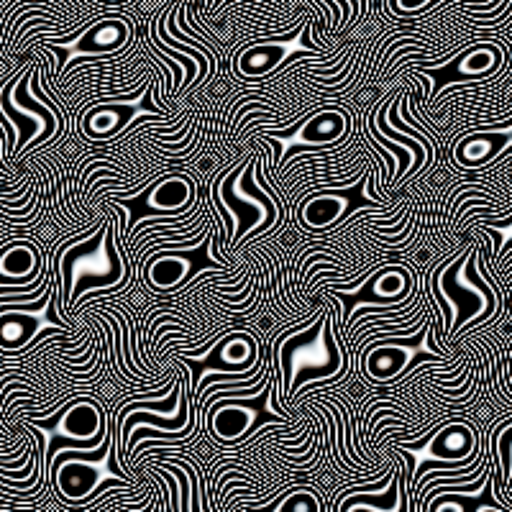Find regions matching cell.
Returning <instances> with one entry per match:
<instances>
[{"instance_id":"obj_7","label":"cell","mask_w":512,"mask_h":512,"mask_svg":"<svg viewBox=\"0 0 512 512\" xmlns=\"http://www.w3.org/2000/svg\"><path fill=\"white\" fill-rule=\"evenodd\" d=\"M428 6H433V0H392L395 13H418Z\"/></svg>"},{"instance_id":"obj_4","label":"cell","mask_w":512,"mask_h":512,"mask_svg":"<svg viewBox=\"0 0 512 512\" xmlns=\"http://www.w3.org/2000/svg\"><path fill=\"white\" fill-rule=\"evenodd\" d=\"M408 359V349H402V346H377V349L369 351L367 361H364L367 364V374H364V384L361 387H379L382 382L400 374L402 367L408 364Z\"/></svg>"},{"instance_id":"obj_5","label":"cell","mask_w":512,"mask_h":512,"mask_svg":"<svg viewBox=\"0 0 512 512\" xmlns=\"http://www.w3.org/2000/svg\"><path fill=\"white\" fill-rule=\"evenodd\" d=\"M39 333V318L26 310L0 315V351H18Z\"/></svg>"},{"instance_id":"obj_8","label":"cell","mask_w":512,"mask_h":512,"mask_svg":"<svg viewBox=\"0 0 512 512\" xmlns=\"http://www.w3.org/2000/svg\"><path fill=\"white\" fill-rule=\"evenodd\" d=\"M218 3H221V0H218ZM218 3H216V6H218Z\"/></svg>"},{"instance_id":"obj_1","label":"cell","mask_w":512,"mask_h":512,"mask_svg":"<svg viewBox=\"0 0 512 512\" xmlns=\"http://www.w3.org/2000/svg\"><path fill=\"white\" fill-rule=\"evenodd\" d=\"M251 144H254V141H251ZM251 157H254V149H251V152L246 154V157L241 159V162L236 164V167H233L226 177H223L221 187H218V192H221V200L226 203V208L231 210L233 218H239V228H236V233H233V239H231V246H228L233 262H236L233 249H236V246H239V241L244 239L246 233H249L251 228L259 223V216H264L262 205L251 203V200L239 198V195H236V185H239V177H241V172H244L246 164H249Z\"/></svg>"},{"instance_id":"obj_2","label":"cell","mask_w":512,"mask_h":512,"mask_svg":"<svg viewBox=\"0 0 512 512\" xmlns=\"http://www.w3.org/2000/svg\"><path fill=\"white\" fill-rule=\"evenodd\" d=\"M477 433H479V418L461 420V423H448L443 425L441 431L431 438L428 448H431L433 459L443 461H461L472 454L477 446Z\"/></svg>"},{"instance_id":"obj_3","label":"cell","mask_w":512,"mask_h":512,"mask_svg":"<svg viewBox=\"0 0 512 512\" xmlns=\"http://www.w3.org/2000/svg\"><path fill=\"white\" fill-rule=\"evenodd\" d=\"M100 482V474L90 461H64L57 472V487L52 489L64 507H75L77 500L88 497Z\"/></svg>"},{"instance_id":"obj_6","label":"cell","mask_w":512,"mask_h":512,"mask_svg":"<svg viewBox=\"0 0 512 512\" xmlns=\"http://www.w3.org/2000/svg\"><path fill=\"white\" fill-rule=\"evenodd\" d=\"M315 484H308V487H300L295 489V492H290V495L282 500V505L277 507V512H320V497L315 495Z\"/></svg>"}]
</instances>
